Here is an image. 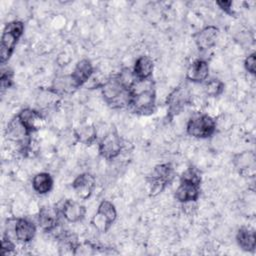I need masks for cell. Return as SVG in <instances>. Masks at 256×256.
<instances>
[{
    "label": "cell",
    "mask_w": 256,
    "mask_h": 256,
    "mask_svg": "<svg viewBox=\"0 0 256 256\" xmlns=\"http://www.w3.org/2000/svg\"><path fill=\"white\" fill-rule=\"evenodd\" d=\"M129 109L138 115H151L156 109L155 84L151 79L136 81L131 89Z\"/></svg>",
    "instance_id": "cell-1"
},
{
    "label": "cell",
    "mask_w": 256,
    "mask_h": 256,
    "mask_svg": "<svg viewBox=\"0 0 256 256\" xmlns=\"http://www.w3.org/2000/svg\"><path fill=\"white\" fill-rule=\"evenodd\" d=\"M101 94L108 106L113 109L128 108L131 90L123 85L117 74L111 75L100 85Z\"/></svg>",
    "instance_id": "cell-2"
},
{
    "label": "cell",
    "mask_w": 256,
    "mask_h": 256,
    "mask_svg": "<svg viewBox=\"0 0 256 256\" xmlns=\"http://www.w3.org/2000/svg\"><path fill=\"white\" fill-rule=\"evenodd\" d=\"M24 23L20 20H13L5 25L0 45V62L2 65H5L12 56L16 45L24 33Z\"/></svg>",
    "instance_id": "cell-3"
},
{
    "label": "cell",
    "mask_w": 256,
    "mask_h": 256,
    "mask_svg": "<svg viewBox=\"0 0 256 256\" xmlns=\"http://www.w3.org/2000/svg\"><path fill=\"white\" fill-rule=\"evenodd\" d=\"M217 128L216 120L207 113L197 112L193 114L186 124V132L189 136L197 139L211 137Z\"/></svg>",
    "instance_id": "cell-4"
},
{
    "label": "cell",
    "mask_w": 256,
    "mask_h": 256,
    "mask_svg": "<svg viewBox=\"0 0 256 256\" xmlns=\"http://www.w3.org/2000/svg\"><path fill=\"white\" fill-rule=\"evenodd\" d=\"M175 177V170L171 163H161L156 165L147 176L146 181L149 186L151 196H156L169 186Z\"/></svg>",
    "instance_id": "cell-5"
},
{
    "label": "cell",
    "mask_w": 256,
    "mask_h": 256,
    "mask_svg": "<svg viewBox=\"0 0 256 256\" xmlns=\"http://www.w3.org/2000/svg\"><path fill=\"white\" fill-rule=\"evenodd\" d=\"M192 94L186 84H180L174 88L166 98L167 106V119L172 120L175 116L180 114L186 106L191 103Z\"/></svg>",
    "instance_id": "cell-6"
},
{
    "label": "cell",
    "mask_w": 256,
    "mask_h": 256,
    "mask_svg": "<svg viewBox=\"0 0 256 256\" xmlns=\"http://www.w3.org/2000/svg\"><path fill=\"white\" fill-rule=\"evenodd\" d=\"M124 147L123 139L120 137L116 129L107 131L98 142V152L101 157L106 160L116 159L122 152Z\"/></svg>",
    "instance_id": "cell-7"
},
{
    "label": "cell",
    "mask_w": 256,
    "mask_h": 256,
    "mask_svg": "<svg viewBox=\"0 0 256 256\" xmlns=\"http://www.w3.org/2000/svg\"><path fill=\"white\" fill-rule=\"evenodd\" d=\"M116 218L117 211L114 204L109 200H102L91 219V224L97 231L106 233L115 222Z\"/></svg>",
    "instance_id": "cell-8"
},
{
    "label": "cell",
    "mask_w": 256,
    "mask_h": 256,
    "mask_svg": "<svg viewBox=\"0 0 256 256\" xmlns=\"http://www.w3.org/2000/svg\"><path fill=\"white\" fill-rule=\"evenodd\" d=\"M60 209L54 206H42L37 215V223L44 232L54 231L59 224Z\"/></svg>",
    "instance_id": "cell-9"
},
{
    "label": "cell",
    "mask_w": 256,
    "mask_h": 256,
    "mask_svg": "<svg viewBox=\"0 0 256 256\" xmlns=\"http://www.w3.org/2000/svg\"><path fill=\"white\" fill-rule=\"evenodd\" d=\"M219 36V28L214 25H208L196 32L193 39L197 49L200 52L207 51L216 45Z\"/></svg>",
    "instance_id": "cell-10"
},
{
    "label": "cell",
    "mask_w": 256,
    "mask_h": 256,
    "mask_svg": "<svg viewBox=\"0 0 256 256\" xmlns=\"http://www.w3.org/2000/svg\"><path fill=\"white\" fill-rule=\"evenodd\" d=\"M232 162L240 175L247 177H253L255 175L256 156L252 150L243 151L234 155Z\"/></svg>",
    "instance_id": "cell-11"
},
{
    "label": "cell",
    "mask_w": 256,
    "mask_h": 256,
    "mask_svg": "<svg viewBox=\"0 0 256 256\" xmlns=\"http://www.w3.org/2000/svg\"><path fill=\"white\" fill-rule=\"evenodd\" d=\"M200 184L180 179L179 185L175 190L174 197L182 204L194 203L200 197Z\"/></svg>",
    "instance_id": "cell-12"
},
{
    "label": "cell",
    "mask_w": 256,
    "mask_h": 256,
    "mask_svg": "<svg viewBox=\"0 0 256 256\" xmlns=\"http://www.w3.org/2000/svg\"><path fill=\"white\" fill-rule=\"evenodd\" d=\"M95 187V177L88 172L79 174L72 182V189L77 197L81 200H87L88 198H90Z\"/></svg>",
    "instance_id": "cell-13"
},
{
    "label": "cell",
    "mask_w": 256,
    "mask_h": 256,
    "mask_svg": "<svg viewBox=\"0 0 256 256\" xmlns=\"http://www.w3.org/2000/svg\"><path fill=\"white\" fill-rule=\"evenodd\" d=\"M12 230L14 233V238L18 242L26 244L35 237L36 225L27 218H16L14 219Z\"/></svg>",
    "instance_id": "cell-14"
},
{
    "label": "cell",
    "mask_w": 256,
    "mask_h": 256,
    "mask_svg": "<svg viewBox=\"0 0 256 256\" xmlns=\"http://www.w3.org/2000/svg\"><path fill=\"white\" fill-rule=\"evenodd\" d=\"M16 116L30 134H33L40 130L44 122V117L42 113L32 108H24Z\"/></svg>",
    "instance_id": "cell-15"
},
{
    "label": "cell",
    "mask_w": 256,
    "mask_h": 256,
    "mask_svg": "<svg viewBox=\"0 0 256 256\" xmlns=\"http://www.w3.org/2000/svg\"><path fill=\"white\" fill-rule=\"evenodd\" d=\"M94 73V68L89 59H81L78 61L70 74L71 81L75 89L83 86L88 82Z\"/></svg>",
    "instance_id": "cell-16"
},
{
    "label": "cell",
    "mask_w": 256,
    "mask_h": 256,
    "mask_svg": "<svg viewBox=\"0 0 256 256\" xmlns=\"http://www.w3.org/2000/svg\"><path fill=\"white\" fill-rule=\"evenodd\" d=\"M59 209L61 215L69 223H77L83 220L86 214V207L72 199H66Z\"/></svg>",
    "instance_id": "cell-17"
},
{
    "label": "cell",
    "mask_w": 256,
    "mask_h": 256,
    "mask_svg": "<svg viewBox=\"0 0 256 256\" xmlns=\"http://www.w3.org/2000/svg\"><path fill=\"white\" fill-rule=\"evenodd\" d=\"M209 76V64L204 59L194 60L188 67L186 71L187 81L195 84L204 83Z\"/></svg>",
    "instance_id": "cell-18"
},
{
    "label": "cell",
    "mask_w": 256,
    "mask_h": 256,
    "mask_svg": "<svg viewBox=\"0 0 256 256\" xmlns=\"http://www.w3.org/2000/svg\"><path fill=\"white\" fill-rule=\"evenodd\" d=\"M132 71L137 81L151 79L154 71V62L152 58L147 55L139 56L134 63Z\"/></svg>",
    "instance_id": "cell-19"
},
{
    "label": "cell",
    "mask_w": 256,
    "mask_h": 256,
    "mask_svg": "<svg viewBox=\"0 0 256 256\" xmlns=\"http://www.w3.org/2000/svg\"><path fill=\"white\" fill-rule=\"evenodd\" d=\"M236 242L238 246L246 252H253L256 247V234L254 229L242 226L236 233Z\"/></svg>",
    "instance_id": "cell-20"
},
{
    "label": "cell",
    "mask_w": 256,
    "mask_h": 256,
    "mask_svg": "<svg viewBox=\"0 0 256 256\" xmlns=\"http://www.w3.org/2000/svg\"><path fill=\"white\" fill-rule=\"evenodd\" d=\"M73 135L77 142L90 146L97 140V129L93 124H81L74 129Z\"/></svg>",
    "instance_id": "cell-21"
},
{
    "label": "cell",
    "mask_w": 256,
    "mask_h": 256,
    "mask_svg": "<svg viewBox=\"0 0 256 256\" xmlns=\"http://www.w3.org/2000/svg\"><path fill=\"white\" fill-rule=\"evenodd\" d=\"M53 187V178L48 172H39L32 178V188L39 195H45Z\"/></svg>",
    "instance_id": "cell-22"
},
{
    "label": "cell",
    "mask_w": 256,
    "mask_h": 256,
    "mask_svg": "<svg viewBox=\"0 0 256 256\" xmlns=\"http://www.w3.org/2000/svg\"><path fill=\"white\" fill-rule=\"evenodd\" d=\"M49 89L54 94H56L57 96H62L63 94L71 93L74 90H76L75 87L73 86V83L71 81L70 75L69 76H59V77H56Z\"/></svg>",
    "instance_id": "cell-23"
},
{
    "label": "cell",
    "mask_w": 256,
    "mask_h": 256,
    "mask_svg": "<svg viewBox=\"0 0 256 256\" xmlns=\"http://www.w3.org/2000/svg\"><path fill=\"white\" fill-rule=\"evenodd\" d=\"M204 92L209 97H218L220 96L225 88V84L218 78L207 79L204 83Z\"/></svg>",
    "instance_id": "cell-24"
},
{
    "label": "cell",
    "mask_w": 256,
    "mask_h": 256,
    "mask_svg": "<svg viewBox=\"0 0 256 256\" xmlns=\"http://www.w3.org/2000/svg\"><path fill=\"white\" fill-rule=\"evenodd\" d=\"M180 179H182V180H187V181H191V182H194V183H197V184H200V185H201V181H202L200 171H199L196 167H194V166L188 167V168L182 173Z\"/></svg>",
    "instance_id": "cell-25"
},
{
    "label": "cell",
    "mask_w": 256,
    "mask_h": 256,
    "mask_svg": "<svg viewBox=\"0 0 256 256\" xmlns=\"http://www.w3.org/2000/svg\"><path fill=\"white\" fill-rule=\"evenodd\" d=\"M13 78L14 73L9 67H2L1 70V76H0V82H1V89L4 91L5 89L10 88L13 85Z\"/></svg>",
    "instance_id": "cell-26"
},
{
    "label": "cell",
    "mask_w": 256,
    "mask_h": 256,
    "mask_svg": "<svg viewBox=\"0 0 256 256\" xmlns=\"http://www.w3.org/2000/svg\"><path fill=\"white\" fill-rule=\"evenodd\" d=\"M15 248H16V244L13 242L12 238L7 233L4 234L1 240V254L2 255L10 254L14 252Z\"/></svg>",
    "instance_id": "cell-27"
},
{
    "label": "cell",
    "mask_w": 256,
    "mask_h": 256,
    "mask_svg": "<svg viewBox=\"0 0 256 256\" xmlns=\"http://www.w3.org/2000/svg\"><path fill=\"white\" fill-rule=\"evenodd\" d=\"M244 68L251 75L255 74L256 69V55L254 52L250 53L244 60Z\"/></svg>",
    "instance_id": "cell-28"
},
{
    "label": "cell",
    "mask_w": 256,
    "mask_h": 256,
    "mask_svg": "<svg viewBox=\"0 0 256 256\" xmlns=\"http://www.w3.org/2000/svg\"><path fill=\"white\" fill-rule=\"evenodd\" d=\"M216 5H217L223 12H225L226 14H228V15H230V16H234V15H235L234 9L232 8V6H233V2H232V1H225V0L216 1Z\"/></svg>",
    "instance_id": "cell-29"
}]
</instances>
